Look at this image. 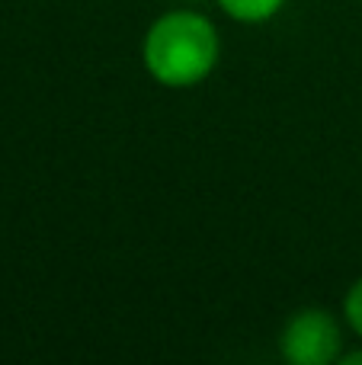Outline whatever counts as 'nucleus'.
I'll use <instances>...</instances> for the list:
<instances>
[{"mask_svg":"<svg viewBox=\"0 0 362 365\" xmlns=\"http://www.w3.org/2000/svg\"><path fill=\"white\" fill-rule=\"evenodd\" d=\"M218 32L196 10H170L154 19L141 45L148 74L164 87H196L218 64Z\"/></svg>","mask_w":362,"mask_h":365,"instance_id":"f257e3e1","label":"nucleus"},{"mask_svg":"<svg viewBox=\"0 0 362 365\" xmlns=\"http://www.w3.org/2000/svg\"><path fill=\"white\" fill-rule=\"evenodd\" d=\"M343 314H346V324L362 336V279L353 282V289L346 292V302H343Z\"/></svg>","mask_w":362,"mask_h":365,"instance_id":"20e7f679","label":"nucleus"},{"mask_svg":"<svg viewBox=\"0 0 362 365\" xmlns=\"http://www.w3.org/2000/svg\"><path fill=\"white\" fill-rule=\"evenodd\" d=\"M340 324L324 308H301L282 327L279 349L292 365H331L340 356Z\"/></svg>","mask_w":362,"mask_h":365,"instance_id":"f03ea898","label":"nucleus"},{"mask_svg":"<svg viewBox=\"0 0 362 365\" xmlns=\"http://www.w3.org/2000/svg\"><path fill=\"white\" fill-rule=\"evenodd\" d=\"M286 0H218L224 13L237 23H267L282 10Z\"/></svg>","mask_w":362,"mask_h":365,"instance_id":"7ed1b4c3","label":"nucleus"},{"mask_svg":"<svg viewBox=\"0 0 362 365\" xmlns=\"http://www.w3.org/2000/svg\"><path fill=\"white\" fill-rule=\"evenodd\" d=\"M340 362H343V365H362V349H356V353H346Z\"/></svg>","mask_w":362,"mask_h":365,"instance_id":"39448f33","label":"nucleus"}]
</instances>
